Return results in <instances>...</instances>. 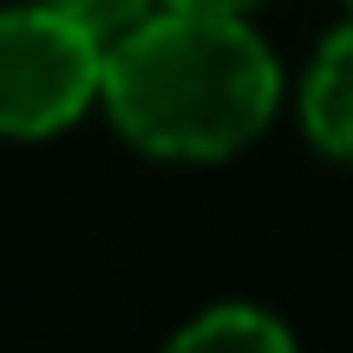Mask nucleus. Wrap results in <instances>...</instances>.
<instances>
[{"instance_id":"1","label":"nucleus","mask_w":353,"mask_h":353,"mask_svg":"<svg viewBox=\"0 0 353 353\" xmlns=\"http://www.w3.org/2000/svg\"><path fill=\"white\" fill-rule=\"evenodd\" d=\"M99 99L138 151L210 164L262 138L281 99V72L242 13L151 7L105 46Z\"/></svg>"},{"instance_id":"2","label":"nucleus","mask_w":353,"mask_h":353,"mask_svg":"<svg viewBox=\"0 0 353 353\" xmlns=\"http://www.w3.org/2000/svg\"><path fill=\"white\" fill-rule=\"evenodd\" d=\"M105 46L52 7L0 13V138H52L99 99Z\"/></svg>"},{"instance_id":"3","label":"nucleus","mask_w":353,"mask_h":353,"mask_svg":"<svg viewBox=\"0 0 353 353\" xmlns=\"http://www.w3.org/2000/svg\"><path fill=\"white\" fill-rule=\"evenodd\" d=\"M301 125L327 157H347L353 164V26H341V33L314 52V65H307Z\"/></svg>"},{"instance_id":"4","label":"nucleus","mask_w":353,"mask_h":353,"mask_svg":"<svg viewBox=\"0 0 353 353\" xmlns=\"http://www.w3.org/2000/svg\"><path fill=\"white\" fill-rule=\"evenodd\" d=\"M176 347H262V353H281V347H294V334L281 327V321H268L262 307H236V301H223V307H210V314H196L183 334H176Z\"/></svg>"},{"instance_id":"5","label":"nucleus","mask_w":353,"mask_h":353,"mask_svg":"<svg viewBox=\"0 0 353 353\" xmlns=\"http://www.w3.org/2000/svg\"><path fill=\"white\" fill-rule=\"evenodd\" d=\"M52 13H65V20L79 26V33H92L99 46H112L118 33H131V26L144 20V13L157 7V0H46Z\"/></svg>"},{"instance_id":"6","label":"nucleus","mask_w":353,"mask_h":353,"mask_svg":"<svg viewBox=\"0 0 353 353\" xmlns=\"http://www.w3.org/2000/svg\"><path fill=\"white\" fill-rule=\"evenodd\" d=\"M157 7H203V13H249L255 0H157Z\"/></svg>"}]
</instances>
